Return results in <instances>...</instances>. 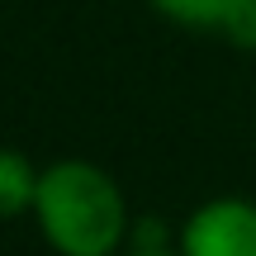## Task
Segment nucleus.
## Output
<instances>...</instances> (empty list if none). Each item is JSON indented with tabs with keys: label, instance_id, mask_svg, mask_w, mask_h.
I'll return each instance as SVG.
<instances>
[{
	"label": "nucleus",
	"instance_id": "f257e3e1",
	"mask_svg": "<svg viewBox=\"0 0 256 256\" xmlns=\"http://www.w3.org/2000/svg\"><path fill=\"white\" fill-rule=\"evenodd\" d=\"M34 228L57 256H119L133 242V209L100 162L62 156L43 166Z\"/></svg>",
	"mask_w": 256,
	"mask_h": 256
},
{
	"label": "nucleus",
	"instance_id": "f03ea898",
	"mask_svg": "<svg viewBox=\"0 0 256 256\" xmlns=\"http://www.w3.org/2000/svg\"><path fill=\"white\" fill-rule=\"evenodd\" d=\"M180 256H256V200L247 194H214L194 204L176 228Z\"/></svg>",
	"mask_w": 256,
	"mask_h": 256
},
{
	"label": "nucleus",
	"instance_id": "7ed1b4c3",
	"mask_svg": "<svg viewBox=\"0 0 256 256\" xmlns=\"http://www.w3.org/2000/svg\"><path fill=\"white\" fill-rule=\"evenodd\" d=\"M147 5L185 34L256 48V0H147Z\"/></svg>",
	"mask_w": 256,
	"mask_h": 256
},
{
	"label": "nucleus",
	"instance_id": "20e7f679",
	"mask_svg": "<svg viewBox=\"0 0 256 256\" xmlns=\"http://www.w3.org/2000/svg\"><path fill=\"white\" fill-rule=\"evenodd\" d=\"M38 180H43V166L28 162V152H19V147H0V223L34 218Z\"/></svg>",
	"mask_w": 256,
	"mask_h": 256
},
{
	"label": "nucleus",
	"instance_id": "39448f33",
	"mask_svg": "<svg viewBox=\"0 0 256 256\" xmlns=\"http://www.w3.org/2000/svg\"><path fill=\"white\" fill-rule=\"evenodd\" d=\"M119 256H180L176 247H124Z\"/></svg>",
	"mask_w": 256,
	"mask_h": 256
}]
</instances>
